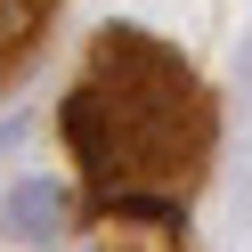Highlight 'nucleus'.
Wrapping results in <instances>:
<instances>
[{"label": "nucleus", "mask_w": 252, "mask_h": 252, "mask_svg": "<svg viewBox=\"0 0 252 252\" xmlns=\"http://www.w3.org/2000/svg\"><path fill=\"white\" fill-rule=\"evenodd\" d=\"M57 130L82 163V195H90L98 228H171L179 236L187 187L212 163L220 106L187 73V57L163 49L147 25H106Z\"/></svg>", "instance_id": "obj_1"}, {"label": "nucleus", "mask_w": 252, "mask_h": 252, "mask_svg": "<svg viewBox=\"0 0 252 252\" xmlns=\"http://www.w3.org/2000/svg\"><path fill=\"white\" fill-rule=\"evenodd\" d=\"M65 228V187L57 179H17L0 195V236H17V244H49Z\"/></svg>", "instance_id": "obj_2"}, {"label": "nucleus", "mask_w": 252, "mask_h": 252, "mask_svg": "<svg viewBox=\"0 0 252 252\" xmlns=\"http://www.w3.org/2000/svg\"><path fill=\"white\" fill-rule=\"evenodd\" d=\"M49 17H57V0H0V82H17V73L41 57Z\"/></svg>", "instance_id": "obj_3"}, {"label": "nucleus", "mask_w": 252, "mask_h": 252, "mask_svg": "<svg viewBox=\"0 0 252 252\" xmlns=\"http://www.w3.org/2000/svg\"><path fill=\"white\" fill-rule=\"evenodd\" d=\"M17 138H25V114H8V122H0V155L17 147Z\"/></svg>", "instance_id": "obj_4"}, {"label": "nucleus", "mask_w": 252, "mask_h": 252, "mask_svg": "<svg viewBox=\"0 0 252 252\" xmlns=\"http://www.w3.org/2000/svg\"><path fill=\"white\" fill-rule=\"evenodd\" d=\"M236 73H244V90H252V41H244V57H236Z\"/></svg>", "instance_id": "obj_5"}]
</instances>
